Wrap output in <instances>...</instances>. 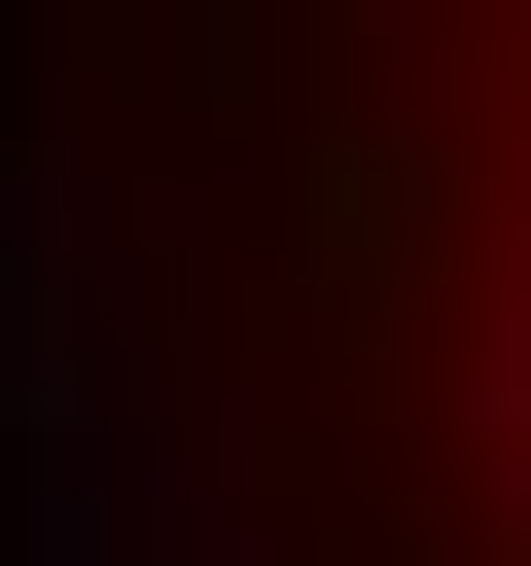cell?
<instances>
[{"mask_svg":"<svg viewBox=\"0 0 531 566\" xmlns=\"http://www.w3.org/2000/svg\"><path fill=\"white\" fill-rule=\"evenodd\" d=\"M283 283H319L354 354H425V283H460V142H425V106H283Z\"/></svg>","mask_w":531,"mask_h":566,"instance_id":"obj_1","label":"cell"}]
</instances>
